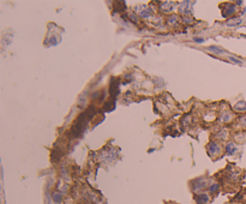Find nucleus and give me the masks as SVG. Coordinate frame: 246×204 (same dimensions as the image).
<instances>
[{"label": "nucleus", "instance_id": "obj_1", "mask_svg": "<svg viewBox=\"0 0 246 204\" xmlns=\"http://www.w3.org/2000/svg\"><path fill=\"white\" fill-rule=\"evenodd\" d=\"M192 3L191 1H184L180 4V12L184 15V16H187L190 17L191 13H192Z\"/></svg>", "mask_w": 246, "mask_h": 204}, {"label": "nucleus", "instance_id": "obj_2", "mask_svg": "<svg viewBox=\"0 0 246 204\" xmlns=\"http://www.w3.org/2000/svg\"><path fill=\"white\" fill-rule=\"evenodd\" d=\"M115 157H117V151L114 149L105 150L101 154V160H103V161H113V160H115Z\"/></svg>", "mask_w": 246, "mask_h": 204}, {"label": "nucleus", "instance_id": "obj_3", "mask_svg": "<svg viewBox=\"0 0 246 204\" xmlns=\"http://www.w3.org/2000/svg\"><path fill=\"white\" fill-rule=\"evenodd\" d=\"M109 92H111V96L113 98H115L119 94V79L118 78H113L112 79V83H111V89H109Z\"/></svg>", "mask_w": 246, "mask_h": 204}, {"label": "nucleus", "instance_id": "obj_4", "mask_svg": "<svg viewBox=\"0 0 246 204\" xmlns=\"http://www.w3.org/2000/svg\"><path fill=\"white\" fill-rule=\"evenodd\" d=\"M192 187H193V191H198V190H203L207 187V180L205 179H197L192 182Z\"/></svg>", "mask_w": 246, "mask_h": 204}, {"label": "nucleus", "instance_id": "obj_5", "mask_svg": "<svg viewBox=\"0 0 246 204\" xmlns=\"http://www.w3.org/2000/svg\"><path fill=\"white\" fill-rule=\"evenodd\" d=\"M235 12V6L233 4H227L222 7V16L223 17H229Z\"/></svg>", "mask_w": 246, "mask_h": 204}, {"label": "nucleus", "instance_id": "obj_6", "mask_svg": "<svg viewBox=\"0 0 246 204\" xmlns=\"http://www.w3.org/2000/svg\"><path fill=\"white\" fill-rule=\"evenodd\" d=\"M208 149H209V153L211 154V156L217 155V154L220 153V150H221L220 145H219L216 142H210V143L208 144Z\"/></svg>", "mask_w": 246, "mask_h": 204}, {"label": "nucleus", "instance_id": "obj_7", "mask_svg": "<svg viewBox=\"0 0 246 204\" xmlns=\"http://www.w3.org/2000/svg\"><path fill=\"white\" fill-rule=\"evenodd\" d=\"M195 199L198 204H207L209 202V196L205 193H199V194H196Z\"/></svg>", "mask_w": 246, "mask_h": 204}, {"label": "nucleus", "instance_id": "obj_8", "mask_svg": "<svg viewBox=\"0 0 246 204\" xmlns=\"http://www.w3.org/2000/svg\"><path fill=\"white\" fill-rule=\"evenodd\" d=\"M160 9L163 11V12H171L173 9H174V4L172 1H165V3H162Z\"/></svg>", "mask_w": 246, "mask_h": 204}, {"label": "nucleus", "instance_id": "obj_9", "mask_svg": "<svg viewBox=\"0 0 246 204\" xmlns=\"http://www.w3.org/2000/svg\"><path fill=\"white\" fill-rule=\"evenodd\" d=\"M241 18L240 17H234V18H230V19H228L227 22H226V25H228V27H238V25H240L241 24Z\"/></svg>", "mask_w": 246, "mask_h": 204}, {"label": "nucleus", "instance_id": "obj_10", "mask_svg": "<svg viewBox=\"0 0 246 204\" xmlns=\"http://www.w3.org/2000/svg\"><path fill=\"white\" fill-rule=\"evenodd\" d=\"M235 153H236V147H235V144H234L233 142L228 143L227 147H226V154H227V155H234Z\"/></svg>", "mask_w": 246, "mask_h": 204}, {"label": "nucleus", "instance_id": "obj_11", "mask_svg": "<svg viewBox=\"0 0 246 204\" xmlns=\"http://www.w3.org/2000/svg\"><path fill=\"white\" fill-rule=\"evenodd\" d=\"M151 13H152V10H151L150 7H146V6H144L143 10L139 11V16L143 17V18H148V17H150Z\"/></svg>", "mask_w": 246, "mask_h": 204}, {"label": "nucleus", "instance_id": "obj_12", "mask_svg": "<svg viewBox=\"0 0 246 204\" xmlns=\"http://www.w3.org/2000/svg\"><path fill=\"white\" fill-rule=\"evenodd\" d=\"M234 109L238 112H244L246 111V102L245 101H239L238 103L234 106Z\"/></svg>", "mask_w": 246, "mask_h": 204}, {"label": "nucleus", "instance_id": "obj_13", "mask_svg": "<svg viewBox=\"0 0 246 204\" xmlns=\"http://www.w3.org/2000/svg\"><path fill=\"white\" fill-rule=\"evenodd\" d=\"M52 198H53V202L56 203V204H59V203L62 202V194H61L60 192H54V193L52 194Z\"/></svg>", "mask_w": 246, "mask_h": 204}, {"label": "nucleus", "instance_id": "obj_14", "mask_svg": "<svg viewBox=\"0 0 246 204\" xmlns=\"http://www.w3.org/2000/svg\"><path fill=\"white\" fill-rule=\"evenodd\" d=\"M114 108H115V101L112 100V101H109V102H107V103H106V106H105V112H111V111H113Z\"/></svg>", "mask_w": 246, "mask_h": 204}, {"label": "nucleus", "instance_id": "obj_15", "mask_svg": "<svg viewBox=\"0 0 246 204\" xmlns=\"http://www.w3.org/2000/svg\"><path fill=\"white\" fill-rule=\"evenodd\" d=\"M167 23H168V25H177L178 24V16L177 15L169 16L167 19Z\"/></svg>", "mask_w": 246, "mask_h": 204}, {"label": "nucleus", "instance_id": "obj_16", "mask_svg": "<svg viewBox=\"0 0 246 204\" xmlns=\"http://www.w3.org/2000/svg\"><path fill=\"white\" fill-rule=\"evenodd\" d=\"M230 119H232L230 113H228V112H223V113H222V115H221V120H222V121L227 123V121H229Z\"/></svg>", "mask_w": 246, "mask_h": 204}, {"label": "nucleus", "instance_id": "obj_17", "mask_svg": "<svg viewBox=\"0 0 246 204\" xmlns=\"http://www.w3.org/2000/svg\"><path fill=\"white\" fill-rule=\"evenodd\" d=\"M222 141L223 139H226V137H227V130L226 129H222V130H220V132H219V135H217Z\"/></svg>", "mask_w": 246, "mask_h": 204}, {"label": "nucleus", "instance_id": "obj_18", "mask_svg": "<svg viewBox=\"0 0 246 204\" xmlns=\"http://www.w3.org/2000/svg\"><path fill=\"white\" fill-rule=\"evenodd\" d=\"M219 188H220V185H219V184H213V185L209 187V191H210L211 193H215V192L219 191Z\"/></svg>", "mask_w": 246, "mask_h": 204}, {"label": "nucleus", "instance_id": "obj_19", "mask_svg": "<svg viewBox=\"0 0 246 204\" xmlns=\"http://www.w3.org/2000/svg\"><path fill=\"white\" fill-rule=\"evenodd\" d=\"M209 49H210V51H214V52H217V53H224V51L221 49V48H219V47H209Z\"/></svg>", "mask_w": 246, "mask_h": 204}, {"label": "nucleus", "instance_id": "obj_20", "mask_svg": "<svg viewBox=\"0 0 246 204\" xmlns=\"http://www.w3.org/2000/svg\"><path fill=\"white\" fill-rule=\"evenodd\" d=\"M229 60L233 61V63H235V64H238V65H241V60H238V59H235V58H233V57H230Z\"/></svg>", "mask_w": 246, "mask_h": 204}, {"label": "nucleus", "instance_id": "obj_21", "mask_svg": "<svg viewBox=\"0 0 246 204\" xmlns=\"http://www.w3.org/2000/svg\"><path fill=\"white\" fill-rule=\"evenodd\" d=\"M240 123H241V125L246 126V115H244V117L240 118Z\"/></svg>", "mask_w": 246, "mask_h": 204}, {"label": "nucleus", "instance_id": "obj_22", "mask_svg": "<svg viewBox=\"0 0 246 204\" xmlns=\"http://www.w3.org/2000/svg\"><path fill=\"white\" fill-rule=\"evenodd\" d=\"M196 41H197V42H203L204 40H203V39H196Z\"/></svg>", "mask_w": 246, "mask_h": 204}, {"label": "nucleus", "instance_id": "obj_23", "mask_svg": "<svg viewBox=\"0 0 246 204\" xmlns=\"http://www.w3.org/2000/svg\"><path fill=\"white\" fill-rule=\"evenodd\" d=\"M85 204H90V203H85Z\"/></svg>", "mask_w": 246, "mask_h": 204}]
</instances>
